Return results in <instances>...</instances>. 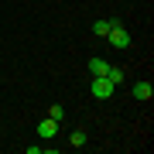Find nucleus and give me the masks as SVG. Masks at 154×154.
<instances>
[{"label": "nucleus", "instance_id": "nucleus-8", "mask_svg": "<svg viewBox=\"0 0 154 154\" xmlns=\"http://www.w3.org/2000/svg\"><path fill=\"white\" fill-rule=\"evenodd\" d=\"M110 24L113 21H93V34L96 38H106V34H110Z\"/></svg>", "mask_w": 154, "mask_h": 154}, {"label": "nucleus", "instance_id": "nucleus-1", "mask_svg": "<svg viewBox=\"0 0 154 154\" xmlns=\"http://www.w3.org/2000/svg\"><path fill=\"white\" fill-rule=\"evenodd\" d=\"M106 41L113 45V48H130V34H127V28L123 24H110V34H106Z\"/></svg>", "mask_w": 154, "mask_h": 154}, {"label": "nucleus", "instance_id": "nucleus-3", "mask_svg": "<svg viewBox=\"0 0 154 154\" xmlns=\"http://www.w3.org/2000/svg\"><path fill=\"white\" fill-rule=\"evenodd\" d=\"M55 134H58V123L51 120V116H45V120L38 123V137H41V140H48V137H55Z\"/></svg>", "mask_w": 154, "mask_h": 154}, {"label": "nucleus", "instance_id": "nucleus-9", "mask_svg": "<svg viewBox=\"0 0 154 154\" xmlns=\"http://www.w3.org/2000/svg\"><path fill=\"white\" fill-rule=\"evenodd\" d=\"M48 116H51V120H55V123H62V120H65V110H62V106L55 103V106H51V110H48Z\"/></svg>", "mask_w": 154, "mask_h": 154}, {"label": "nucleus", "instance_id": "nucleus-2", "mask_svg": "<svg viewBox=\"0 0 154 154\" xmlns=\"http://www.w3.org/2000/svg\"><path fill=\"white\" fill-rule=\"evenodd\" d=\"M113 89H116V86H113L106 75H93V96H96V99H110Z\"/></svg>", "mask_w": 154, "mask_h": 154}, {"label": "nucleus", "instance_id": "nucleus-6", "mask_svg": "<svg viewBox=\"0 0 154 154\" xmlns=\"http://www.w3.org/2000/svg\"><path fill=\"white\" fill-rule=\"evenodd\" d=\"M106 69H110L106 58H89V72H93V75H106Z\"/></svg>", "mask_w": 154, "mask_h": 154}, {"label": "nucleus", "instance_id": "nucleus-4", "mask_svg": "<svg viewBox=\"0 0 154 154\" xmlns=\"http://www.w3.org/2000/svg\"><path fill=\"white\" fill-rule=\"evenodd\" d=\"M130 93H134V99H151V96H154V86L147 82V79H140V82H134Z\"/></svg>", "mask_w": 154, "mask_h": 154}, {"label": "nucleus", "instance_id": "nucleus-7", "mask_svg": "<svg viewBox=\"0 0 154 154\" xmlns=\"http://www.w3.org/2000/svg\"><path fill=\"white\" fill-rule=\"evenodd\" d=\"M86 140H89V134H86V130H72V137H69L72 147H86Z\"/></svg>", "mask_w": 154, "mask_h": 154}, {"label": "nucleus", "instance_id": "nucleus-5", "mask_svg": "<svg viewBox=\"0 0 154 154\" xmlns=\"http://www.w3.org/2000/svg\"><path fill=\"white\" fill-rule=\"evenodd\" d=\"M106 79H110L113 86H123V79H127V72H123L120 65H110V69H106Z\"/></svg>", "mask_w": 154, "mask_h": 154}]
</instances>
